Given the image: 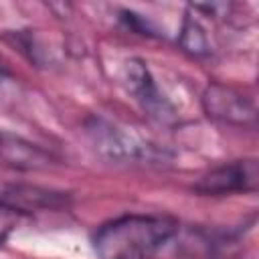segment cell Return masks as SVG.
<instances>
[{"mask_svg": "<svg viewBox=\"0 0 259 259\" xmlns=\"http://www.w3.org/2000/svg\"><path fill=\"white\" fill-rule=\"evenodd\" d=\"M125 83L127 89L136 95V99L142 103V107L156 119L168 121L174 117L172 105L164 99L158 85L154 83L148 67L140 59H132L125 63Z\"/></svg>", "mask_w": 259, "mask_h": 259, "instance_id": "cell-5", "label": "cell"}, {"mask_svg": "<svg viewBox=\"0 0 259 259\" xmlns=\"http://www.w3.org/2000/svg\"><path fill=\"white\" fill-rule=\"evenodd\" d=\"M87 130L91 134L95 148L107 160H115V162L142 160V158H148V152L152 150L148 144H142L140 140L127 136L125 132H121L119 127L103 119H93Z\"/></svg>", "mask_w": 259, "mask_h": 259, "instance_id": "cell-4", "label": "cell"}, {"mask_svg": "<svg viewBox=\"0 0 259 259\" xmlns=\"http://www.w3.org/2000/svg\"><path fill=\"white\" fill-rule=\"evenodd\" d=\"M22 217L24 214L20 210H16V208L0 202V245L14 233V229L20 225Z\"/></svg>", "mask_w": 259, "mask_h": 259, "instance_id": "cell-8", "label": "cell"}, {"mask_svg": "<svg viewBox=\"0 0 259 259\" xmlns=\"http://www.w3.org/2000/svg\"><path fill=\"white\" fill-rule=\"evenodd\" d=\"M0 146H2V136H0Z\"/></svg>", "mask_w": 259, "mask_h": 259, "instance_id": "cell-9", "label": "cell"}, {"mask_svg": "<svg viewBox=\"0 0 259 259\" xmlns=\"http://www.w3.org/2000/svg\"><path fill=\"white\" fill-rule=\"evenodd\" d=\"M259 186V166L255 158L235 160L223 166L212 168L204 176H200L194 184L198 194L221 196L233 192H255Z\"/></svg>", "mask_w": 259, "mask_h": 259, "instance_id": "cell-3", "label": "cell"}, {"mask_svg": "<svg viewBox=\"0 0 259 259\" xmlns=\"http://www.w3.org/2000/svg\"><path fill=\"white\" fill-rule=\"evenodd\" d=\"M178 231L166 214H123L101 225L93 235L99 259H150Z\"/></svg>", "mask_w": 259, "mask_h": 259, "instance_id": "cell-1", "label": "cell"}, {"mask_svg": "<svg viewBox=\"0 0 259 259\" xmlns=\"http://www.w3.org/2000/svg\"><path fill=\"white\" fill-rule=\"evenodd\" d=\"M180 45L184 51H188L190 55H206L208 53V42L206 36L202 32V28L198 26V22H194L192 18H184L182 22V30H180Z\"/></svg>", "mask_w": 259, "mask_h": 259, "instance_id": "cell-7", "label": "cell"}, {"mask_svg": "<svg viewBox=\"0 0 259 259\" xmlns=\"http://www.w3.org/2000/svg\"><path fill=\"white\" fill-rule=\"evenodd\" d=\"M202 109L210 119L229 125L255 127L257 123V107L253 97L231 85L210 83L202 93Z\"/></svg>", "mask_w": 259, "mask_h": 259, "instance_id": "cell-2", "label": "cell"}, {"mask_svg": "<svg viewBox=\"0 0 259 259\" xmlns=\"http://www.w3.org/2000/svg\"><path fill=\"white\" fill-rule=\"evenodd\" d=\"M0 202L20 210L22 214L32 212V210H40V208H65L69 204V196L65 192H55V190H47L40 186H28V184H14L8 186L2 194H0Z\"/></svg>", "mask_w": 259, "mask_h": 259, "instance_id": "cell-6", "label": "cell"}]
</instances>
